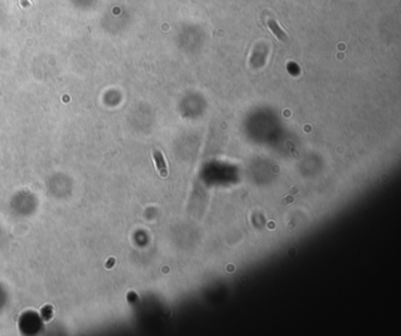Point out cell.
<instances>
[{
  "instance_id": "1",
  "label": "cell",
  "mask_w": 401,
  "mask_h": 336,
  "mask_svg": "<svg viewBox=\"0 0 401 336\" xmlns=\"http://www.w3.org/2000/svg\"><path fill=\"white\" fill-rule=\"evenodd\" d=\"M154 161H155V166L158 168V172L160 174L162 178H167L169 176V169H167V164H166L165 159L163 157V153L160 150H153Z\"/></svg>"
},
{
  "instance_id": "3",
  "label": "cell",
  "mask_w": 401,
  "mask_h": 336,
  "mask_svg": "<svg viewBox=\"0 0 401 336\" xmlns=\"http://www.w3.org/2000/svg\"><path fill=\"white\" fill-rule=\"evenodd\" d=\"M30 5H31V3H30L29 0H22L23 8H27Z\"/></svg>"
},
{
  "instance_id": "2",
  "label": "cell",
  "mask_w": 401,
  "mask_h": 336,
  "mask_svg": "<svg viewBox=\"0 0 401 336\" xmlns=\"http://www.w3.org/2000/svg\"><path fill=\"white\" fill-rule=\"evenodd\" d=\"M267 25H269V29L272 30L273 34L276 36V39L279 40V41H286V33L280 29V26L278 25V22L274 19H269V22H267Z\"/></svg>"
}]
</instances>
